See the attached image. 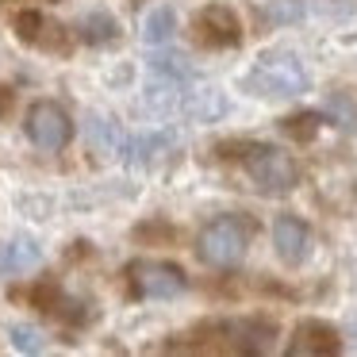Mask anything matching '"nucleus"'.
I'll return each instance as SVG.
<instances>
[{
  "label": "nucleus",
  "mask_w": 357,
  "mask_h": 357,
  "mask_svg": "<svg viewBox=\"0 0 357 357\" xmlns=\"http://www.w3.org/2000/svg\"><path fill=\"white\" fill-rule=\"evenodd\" d=\"M242 89L250 96H261V100H288V96L307 93V70L288 50H269L250 66V73L242 77Z\"/></svg>",
  "instance_id": "obj_1"
},
{
  "label": "nucleus",
  "mask_w": 357,
  "mask_h": 357,
  "mask_svg": "<svg viewBox=\"0 0 357 357\" xmlns=\"http://www.w3.org/2000/svg\"><path fill=\"white\" fill-rule=\"evenodd\" d=\"M238 165L246 169L250 185L265 196H284V192H292L296 181H300L296 158L280 146H265V142H246V146H238Z\"/></svg>",
  "instance_id": "obj_2"
},
{
  "label": "nucleus",
  "mask_w": 357,
  "mask_h": 357,
  "mask_svg": "<svg viewBox=\"0 0 357 357\" xmlns=\"http://www.w3.org/2000/svg\"><path fill=\"white\" fill-rule=\"evenodd\" d=\"M250 250V219L246 215H215L204 223L200 238H196V254L211 269H234L242 265Z\"/></svg>",
  "instance_id": "obj_3"
},
{
  "label": "nucleus",
  "mask_w": 357,
  "mask_h": 357,
  "mask_svg": "<svg viewBox=\"0 0 357 357\" xmlns=\"http://www.w3.org/2000/svg\"><path fill=\"white\" fill-rule=\"evenodd\" d=\"M24 127H27V139H31L39 150H47V154L66 150V146H70V139H73L70 112H66L62 104H54V100H35L31 108H27Z\"/></svg>",
  "instance_id": "obj_4"
},
{
  "label": "nucleus",
  "mask_w": 357,
  "mask_h": 357,
  "mask_svg": "<svg viewBox=\"0 0 357 357\" xmlns=\"http://www.w3.org/2000/svg\"><path fill=\"white\" fill-rule=\"evenodd\" d=\"M127 277H131L135 296H142V300H173V296L188 292L185 269L173 261H135Z\"/></svg>",
  "instance_id": "obj_5"
},
{
  "label": "nucleus",
  "mask_w": 357,
  "mask_h": 357,
  "mask_svg": "<svg viewBox=\"0 0 357 357\" xmlns=\"http://www.w3.org/2000/svg\"><path fill=\"white\" fill-rule=\"evenodd\" d=\"M215 334H223V346L234 354H265L273 346V334L277 326L265 323V319H227V323L211 326Z\"/></svg>",
  "instance_id": "obj_6"
},
{
  "label": "nucleus",
  "mask_w": 357,
  "mask_h": 357,
  "mask_svg": "<svg viewBox=\"0 0 357 357\" xmlns=\"http://www.w3.org/2000/svg\"><path fill=\"white\" fill-rule=\"evenodd\" d=\"M273 246H277V257L284 265H300L303 257H307V250H311L307 223L296 219V215H280L277 223H273Z\"/></svg>",
  "instance_id": "obj_7"
},
{
  "label": "nucleus",
  "mask_w": 357,
  "mask_h": 357,
  "mask_svg": "<svg viewBox=\"0 0 357 357\" xmlns=\"http://www.w3.org/2000/svg\"><path fill=\"white\" fill-rule=\"evenodd\" d=\"M196 31H200V39L208 47H231V43H238V20H234L231 8L211 4V8H204L196 16Z\"/></svg>",
  "instance_id": "obj_8"
},
{
  "label": "nucleus",
  "mask_w": 357,
  "mask_h": 357,
  "mask_svg": "<svg viewBox=\"0 0 357 357\" xmlns=\"http://www.w3.org/2000/svg\"><path fill=\"white\" fill-rule=\"evenodd\" d=\"M334 349H338V334H334L326 323H319V319L296 323L288 354H334Z\"/></svg>",
  "instance_id": "obj_9"
},
{
  "label": "nucleus",
  "mask_w": 357,
  "mask_h": 357,
  "mask_svg": "<svg viewBox=\"0 0 357 357\" xmlns=\"http://www.w3.org/2000/svg\"><path fill=\"white\" fill-rule=\"evenodd\" d=\"M43 261V250L35 238H8L0 242V273H27Z\"/></svg>",
  "instance_id": "obj_10"
},
{
  "label": "nucleus",
  "mask_w": 357,
  "mask_h": 357,
  "mask_svg": "<svg viewBox=\"0 0 357 357\" xmlns=\"http://www.w3.org/2000/svg\"><path fill=\"white\" fill-rule=\"evenodd\" d=\"M77 31H81V39H85V43H96V47H100V43H116L119 39V24L108 16V12H89V16L77 24Z\"/></svg>",
  "instance_id": "obj_11"
},
{
  "label": "nucleus",
  "mask_w": 357,
  "mask_h": 357,
  "mask_svg": "<svg viewBox=\"0 0 357 357\" xmlns=\"http://www.w3.org/2000/svg\"><path fill=\"white\" fill-rule=\"evenodd\" d=\"M173 27H177V16H173V8H154L146 16V27H142V35H146L150 47H162V43L173 39Z\"/></svg>",
  "instance_id": "obj_12"
},
{
  "label": "nucleus",
  "mask_w": 357,
  "mask_h": 357,
  "mask_svg": "<svg viewBox=\"0 0 357 357\" xmlns=\"http://www.w3.org/2000/svg\"><path fill=\"white\" fill-rule=\"evenodd\" d=\"M8 334H12V346H16L20 354H43V349H47V334L31 323H16Z\"/></svg>",
  "instance_id": "obj_13"
}]
</instances>
